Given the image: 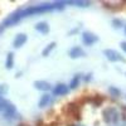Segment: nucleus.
I'll use <instances>...</instances> for the list:
<instances>
[{
    "mask_svg": "<svg viewBox=\"0 0 126 126\" xmlns=\"http://www.w3.org/2000/svg\"><path fill=\"white\" fill-rule=\"evenodd\" d=\"M63 5L62 3H54V4H42V5H33V6H29L25 9H20L16 10L13 14H10L4 22L0 24V32L15 25L16 23H19L22 19L30 16V15H35V14H40V13H44V12H50V10H56V9H61Z\"/></svg>",
    "mask_w": 126,
    "mask_h": 126,
    "instance_id": "nucleus-1",
    "label": "nucleus"
},
{
    "mask_svg": "<svg viewBox=\"0 0 126 126\" xmlns=\"http://www.w3.org/2000/svg\"><path fill=\"white\" fill-rule=\"evenodd\" d=\"M119 119V113L115 109H106L103 111V120L106 122H116Z\"/></svg>",
    "mask_w": 126,
    "mask_h": 126,
    "instance_id": "nucleus-2",
    "label": "nucleus"
},
{
    "mask_svg": "<svg viewBox=\"0 0 126 126\" xmlns=\"http://www.w3.org/2000/svg\"><path fill=\"white\" fill-rule=\"evenodd\" d=\"M103 54L106 56V58H107L110 62H119V61H122V57L117 53L116 50H113V49H105V50H103Z\"/></svg>",
    "mask_w": 126,
    "mask_h": 126,
    "instance_id": "nucleus-3",
    "label": "nucleus"
},
{
    "mask_svg": "<svg viewBox=\"0 0 126 126\" xmlns=\"http://www.w3.org/2000/svg\"><path fill=\"white\" fill-rule=\"evenodd\" d=\"M82 40L86 46H91V44L94 43V42H97L98 38H97V35L90 33V32H85V33L82 34Z\"/></svg>",
    "mask_w": 126,
    "mask_h": 126,
    "instance_id": "nucleus-4",
    "label": "nucleus"
},
{
    "mask_svg": "<svg viewBox=\"0 0 126 126\" xmlns=\"http://www.w3.org/2000/svg\"><path fill=\"white\" fill-rule=\"evenodd\" d=\"M27 39H28L27 34L20 33V34H18V35L15 37V39H14V42H13V44H14V47H15V48H20L22 46H24V44H25Z\"/></svg>",
    "mask_w": 126,
    "mask_h": 126,
    "instance_id": "nucleus-5",
    "label": "nucleus"
},
{
    "mask_svg": "<svg viewBox=\"0 0 126 126\" xmlns=\"http://www.w3.org/2000/svg\"><path fill=\"white\" fill-rule=\"evenodd\" d=\"M67 93H68V87L66 85H62V83H59L53 88V94H56V96H63V94Z\"/></svg>",
    "mask_w": 126,
    "mask_h": 126,
    "instance_id": "nucleus-6",
    "label": "nucleus"
},
{
    "mask_svg": "<svg viewBox=\"0 0 126 126\" xmlns=\"http://www.w3.org/2000/svg\"><path fill=\"white\" fill-rule=\"evenodd\" d=\"M83 56H85V52H83V49L79 48V47H73L69 50V57L71 58H79V57H83Z\"/></svg>",
    "mask_w": 126,
    "mask_h": 126,
    "instance_id": "nucleus-7",
    "label": "nucleus"
},
{
    "mask_svg": "<svg viewBox=\"0 0 126 126\" xmlns=\"http://www.w3.org/2000/svg\"><path fill=\"white\" fill-rule=\"evenodd\" d=\"M34 87L37 90H40V91H48V90H50V85L47 81H35L34 82Z\"/></svg>",
    "mask_w": 126,
    "mask_h": 126,
    "instance_id": "nucleus-8",
    "label": "nucleus"
},
{
    "mask_svg": "<svg viewBox=\"0 0 126 126\" xmlns=\"http://www.w3.org/2000/svg\"><path fill=\"white\" fill-rule=\"evenodd\" d=\"M35 30H38L42 34H47V33H49V25L46 22H40L35 25Z\"/></svg>",
    "mask_w": 126,
    "mask_h": 126,
    "instance_id": "nucleus-9",
    "label": "nucleus"
},
{
    "mask_svg": "<svg viewBox=\"0 0 126 126\" xmlns=\"http://www.w3.org/2000/svg\"><path fill=\"white\" fill-rule=\"evenodd\" d=\"M49 102H50V94L44 93L43 96L40 97V100H39V107H46Z\"/></svg>",
    "mask_w": 126,
    "mask_h": 126,
    "instance_id": "nucleus-10",
    "label": "nucleus"
},
{
    "mask_svg": "<svg viewBox=\"0 0 126 126\" xmlns=\"http://www.w3.org/2000/svg\"><path fill=\"white\" fill-rule=\"evenodd\" d=\"M5 66H6L8 69L13 68V66H14V54H13V53H9V54H8L6 62H5Z\"/></svg>",
    "mask_w": 126,
    "mask_h": 126,
    "instance_id": "nucleus-11",
    "label": "nucleus"
},
{
    "mask_svg": "<svg viewBox=\"0 0 126 126\" xmlns=\"http://www.w3.org/2000/svg\"><path fill=\"white\" fill-rule=\"evenodd\" d=\"M54 47H56V43H50V44H48V47H47V48H46V49L43 50V53H42V54H43L44 57H47V56H48V54L50 53V50L53 49Z\"/></svg>",
    "mask_w": 126,
    "mask_h": 126,
    "instance_id": "nucleus-12",
    "label": "nucleus"
},
{
    "mask_svg": "<svg viewBox=\"0 0 126 126\" xmlns=\"http://www.w3.org/2000/svg\"><path fill=\"white\" fill-rule=\"evenodd\" d=\"M78 82H79V76H75V78H72L71 81V88H76L78 86Z\"/></svg>",
    "mask_w": 126,
    "mask_h": 126,
    "instance_id": "nucleus-13",
    "label": "nucleus"
},
{
    "mask_svg": "<svg viewBox=\"0 0 126 126\" xmlns=\"http://www.w3.org/2000/svg\"><path fill=\"white\" fill-rule=\"evenodd\" d=\"M110 93L112 94V96H115V97H119L120 96V91L117 90V88H115V87H110Z\"/></svg>",
    "mask_w": 126,
    "mask_h": 126,
    "instance_id": "nucleus-14",
    "label": "nucleus"
},
{
    "mask_svg": "<svg viewBox=\"0 0 126 126\" xmlns=\"http://www.w3.org/2000/svg\"><path fill=\"white\" fill-rule=\"evenodd\" d=\"M6 91H8L6 86H5V85H3L1 87H0V96H1V94H4V93H5Z\"/></svg>",
    "mask_w": 126,
    "mask_h": 126,
    "instance_id": "nucleus-15",
    "label": "nucleus"
},
{
    "mask_svg": "<svg viewBox=\"0 0 126 126\" xmlns=\"http://www.w3.org/2000/svg\"><path fill=\"white\" fill-rule=\"evenodd\" d=\"M121 48L124 49V52H126V42H122L121 43Z\"/></svg>",
    "mask_w": 126,
    "mask_h": 126,
    "instance_id": "nucleus-16",
    "label": "nucleus"
},
{
    "mask_svg": "<svg viewBox=\"0 0 126 126\" xmlns=\"http://www.w3.org/2000/svg\"><path fill=\"white\" fill-rule=\"evenodd\" d=\"M125 33H126V27H125Z\"/></svg>",
    "mask_w": 126,
    "mask_h": 126,
    "instance_id": "nucleus-17",
    "label": "nucleus"
}]
</instances>
